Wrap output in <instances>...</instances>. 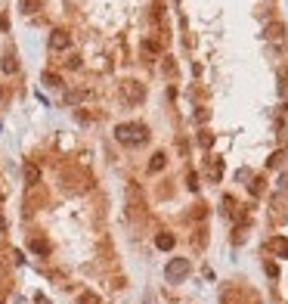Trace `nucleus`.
<instances>
[{
	"label": "nucleus",
	"instance_id": "8",
	"mask_svg": "<svg viewBox=\"0 0 288 304\" xmlns=\"http://www.w3.org/2000/svg\"><path fill=\"white\" fill-rule=\"evenodd\" d=\"M165 165H168V155H165V152H155V155H152V162H149V171H152V174H158Z\"/></svg>",
	"mask_w": 288,
	"mask_h": 304
},
{
	"label": "nucleus",
	"instance_id": "9",
	"mask_svg": "<svg viewBox=\"0 0 288 304\" xmlns=\"http://www.w3.org/2000/svg\"><path fill=\"white\" fill-rule=\"evenodd\" d=\"M0 68H4L7 75H13V71L19 68V62H16V53H7V56H4V62H0Z\"/></svg>",
	"mask_w": 288,
	"mask_h": 304
},
{
	"label": "nucleus",
	"instance_id": "18",
	"mask_svg": "<svg viewBox=\"0 0 288 304\" xmlns=\"http://www.w3.org/2000/svg\"><path fill=\"white\" fill-rule=\"evenodd\" d=\"M4 230H7V218H4V214H0V233H4Z\"/></svg>",
	"mask_w": 288,
	"mask_h": 304
},
{
	"label": "nucleus",
	"instance_id": "17",
	"mask_svg": "<svg viewBox=\"0 0 288 304\" xmlns=\"http://www.w3.org/2000/svg\"><path fill=\"white\" fill-rule=\"evenodd\" d=\"M68 68H81V56H71L68 59Z\"/></svg>",
	"mask_w": 288,
	"mask_h": 304
},
{
	"label": "nucleus",
	"instance_id": "7",
	"mask_svg": "<svg viewBox=\"0 0 288 304\" xmlns=\"http://www.w3.org/2000/svg\"><path fill=\"white\" fill-rule=\"evenodd\" d=\"M25 183H28V186H38V183H41V168L34 165V162L25 165Z\"/></svg>",
	"mask_w": 288,
	"mask_h": 304
},
{
	"label": "nucleus",
	"instance_id": "13",
	"mask_svg": "<svg viewBox=\"0 0 288 304\" xmlns=\"http://www.w3.org/2000/svg\"><path fill=\"white\" fill-rule=\"evenodd\" d=\"M31 252H38V255H47V252H50V245H47L44 239H34V242H31Z\"/></svg>",
	"mask_w": 288,
	"mask_h": 304
},
{
	"label": "nucleus",
	"instance_id": "19",
	"mask_svg": "<svg viewBox=\"0 0 288 304\" xmlns=\"http://www.w3.org/2000/svg\"><path fill=\"white\" fill-rule=\"evenodd\" d=\"M0 99H4V87H0Z\"/></svg>",
	"mask_w": 288,
	"mask_h": 304
},
{
	"label": "nucleus",
	"instance_id": "11",
	"mask_svg": "<svg viewBox=\"0 0 288 304\" xmlns=\"http://www.w3.org/2000/svg\"><path fill=\"white\" fill-rule=\"evenodd\" d=\"M19 10L22 13H38L41 10V0H19Z\"/></svg>",
	"mask_w": 288,
	"mask_h": 304
},
{
	"label": "nucleus",
	"instance_id": "12",
	"mask_svg": "<svg viewBox=\"0 0 288 304\" xmlns=\"http://www.w3.org/2000/svg\"><path fill=\"white\" fill-rule=\"evenodd\" d=\"M65 99H68V103H81V99H90V90H71Z\"/></svg>",
	"mask_w": 288,
	"mask_h": 304
},
{
	"label": "nucleus",
	"instance_id": "15",
	"mask_svg": "<svg viewBox=\"0 0 288 304\" xmlns=\"http://www.w3.org/2000/svg\"><path fill=\"white\" fill-rule=\"evenodd\" d=\"M142 47H146L149 53H158L161 47H158V41H152V38H146V41H142Z\"/></svg>",
	"mask_w": 288,
	"mask_h": 304
},
{
	"label": "nucleus",
	"instance_id": "3",
	"mask_svg": "<svg viewBox=\"0 0 288 304\" xmlns=\"http://www.w3.org/2000/svg\"><path fill=\"white\" fill-rule=\"evenodd\" d=\"M121 93H124V99H127V103H139L142 96H146L142 84H136V81H124L121 84Z\"/></svg>",
	"mask_w": 288,
	"mask_h": 304
},
{
	"label": "nucleus",
	"instance_id": "6",
	"mask_svg": "<svg viewBox=\"0 0 288 304\" xmlns=\"http://www.w3.org/2000/svg\"><path fill=\"white\" fill-rule=\"evenodd\" d=\"M266 248H269V252H276L279 258H288V239H285V236L269 239V245H266Z\"/></svg>",
	"mask_w": 288,
	"mask_h": 304
},
{
	"label": "nucleus",
	"instance_id": "16",
	"mask_svg": "<svg viewBox=\"0 0 288 304\" xmlns=\"http://www.w3.org/2000/svg\"><path fill=\"white\" fill-rule=\"evenodd\" d=\"M81 304H99V298L90 295V292H84V295H81Z\"/></svg>",
	"mask_w": 288,
	"mask_h": 304
},
{
	"label": "nucleus",
	"instance_id": "1",
	"mask_svg": "<svg viewBox=\"0 0 288 304\" xmlns=\"http://www.w3.org/2000/svg\"><path fill=\"white\" fill-rule=\"evenodd\" d=\"M115 140L124 143V146H139V143L149 140V131L142 128V124H136V121H127V124H118L115 128Z\"/></svg>",
	"mask_w": 288,
	"mask_h": 304
},
{
	"label": "nucleus",
	"instance_id": "10",
	"mask_svg": "<svg viewBox=\"0 0 288 304\" xmlns=\"http://www.w3.org/2000/svg\"><path fill=\"white\" fill-rule=\"evenodd\" d=\"M174 242H177V239H174V236H171V233H161V236H158V239H155V245H158V248H161V252H165V248H174Z\"/></svg>",
	"mask_w": 288,
	"mask_h": 304
},
{
	"label": "nucleus",
	"instance_id": "2",
	"mask_svg": "<svg viewBox=\"0 0 288 304\" xmlns=\"http://www.w3.org/2000/svg\"><path fill=\"white\" fill-rule=\"evenodd\" d=\"M189 276V258H174L165 267V279L168 282H183Z\"/></svg>",
	"mask_w": 288,
	"mask_h": 304
},
{
	"label": "nucleus",
	"instance_id": "5",
	"mask_svg": "<svg viewBox=\"0 0 288 304\" xmlns=\"http://www.w3.org/2000/svg\"><path fill=\"white\" fill-rule=\"evenodd\" d=\"M263 38H266L269 44H279V41L285 38V25H282V22H269V25L263 28Z\"/></svg>",
	"mask_w": 288,
	"mask_h": 304
},
{
	"label": "nucleus",
	"instance_id": "4",
	"mask_svg": "<svg viewBox=\"0 0 288 304\" xmlns=\"http://www.w3.org/2000/svg\"><path fill=\"white\" fill-rule=\"evenodd\" d=\"M71 47V34L65 28H56L50 34V50H68Z\"/></svg>",
	"mask_w": 288,
	"mask_h": 304
},
{
	"label": "nucleus",
	"instance_id": "14",
	"mask_svg": "<svg viewBox=\"0 0 288 304\" xmlns=\"http://www.w3.org/2000/svg\"><path fill=\"white\" fill-rule=\"evenodd\" d=\"M44 84H47V87H59L62 78H59V75H53V71H47V75H44Z\"/></svg>",
	"mask_w": 288,
	"mask_h": 304
}]
</instances>
